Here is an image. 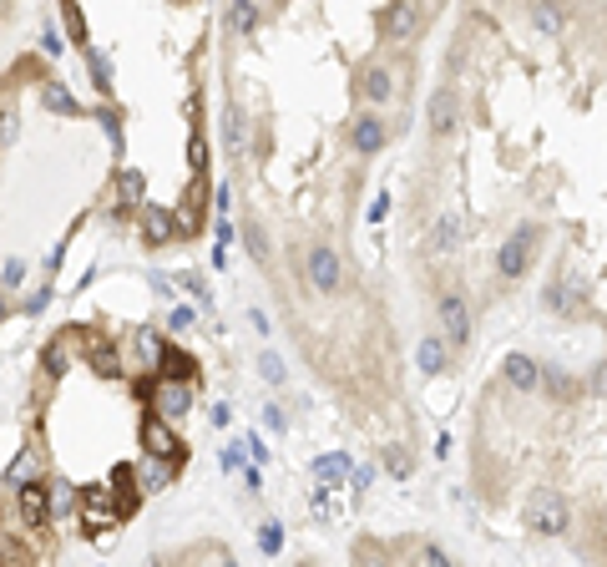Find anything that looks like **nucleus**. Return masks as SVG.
Segmentation results:
<instances>
[{"mask_svg":"<svg viewBox=\"0 0 607 567\" xmlns=\"http://www.w3.org/2000/svg\"><path fill=\"white\" fill-rule=\"evenodd\" d=\"M142 446H147L152 461H167V466H183L187 461V446L177 441V431L163 415H147V421H142Z\"/></svg>","mask_w":607,"mask_h":567,"instance_id":"f257e3e1","label":"nucleus"},{"mask_svg":"<svg viewBox=\"0 0 607 567\" xmlns=\"http://www.w3.org/2000/svg\"><path fill=\"white\" fill-rule=\"evenodd\" d=\"M537 239H542V229H537V223H521V229L506 239V249L496 253V269L506 273V279H521L527 263H531V243H537Z\"/></svg>","mask_w":607,"mask_h":567,"instance_id":"f03ea898","label":"nucleus"},{"mask_svg":"<svg viewBox=\"0 0 607 567\" xmlns=\"http://www.w3.org/2000/svg\"><path fill=\"white\" fill-rule=\"evenodd\" d=\"M81 517H87L91 532H107L122 522V502H112V487H81Z\"/></svg>","mask_w":607,"mask_h":567,"instance_id":"7ed1b4c3","label":"nucleus"},{"mask_svg":"<svg viewBox=\"0 0 607 567\" xmlns=\"http://www.w3.org/2000/svg\"><path fill=\"white\" fill-rule=\"evenodd\" d=\"M441 329H445V345H451V349H466V339H471L466 294H455V289H445V294H441Z\"/></svg>","mask_w":607,"mask_h":567,"instance_id":"20e7f679","label":"nucleus"},{"mask_svg":"<svg viewBox=\"0 0 607 567\" xmlns=\"http://www.w3.org/2000/svg\"><path fill=\"white\" fill-rule=\"evenodd\" d=\"M147 401H152V415H163V421H183V415L193 411V390L177 385V380L147 385Z\"/></svg>","mask_w":607,"mask_h":567,"instance_id":"39448f33","label":"nucleus"},{"mask_svg":"<svg viewBox=\"0 0 607 567\" xmlns=\"http://www.w3.org/2000/svg\"><path fill=\"white\" fill-rule=\"evenodd\" d=\"M177 233H183V223H177V213H173V208H163V203H147V208H142V239H147L152 249L173 243Z\"/></svg>","mask_w":607,"mask_h":567,"instance_id":"423d86ee","label":"nucleus"},{"mask_svg":"<svg viewBox=\"0 0 607 567\" xmlns=\"http://www.w3.org/2000/svg\"><path fill=\"white\" fill-rule=\"evenodd\" d=\"M531 532H567V502L557 497V491H547V497H537V507H531Z\"/></svg>","mask_w":607,"mask_h":567,"instance_id":"0eeeda50","label":"nucleus"},{"mask_svg":"<svg viewBox=\"0 0 607 567\" xmlns=\"http://www.w3.org/2000/svg\"><path fill=\"white\" fill-rule=\"evenodd\" d=\"M425 117H431V132H435V137H445V132L461 127V107H455V91H451V87L431 91V107H425Z\"/></svg>","mask_w":607,"mask_h":567,"instance_id":"6e6552de","label":"nucleus"},{"mask_svg":"<svg viewBox=\"0 0 607 567\" xmlns=\"http://www.w3.org/2000/svg\"><path fill=\"white\" fill-rule=\"evenodd\" d=\"M349 147L355 153H379L385 147V117H375V112H365V117H355V127H349Z\"/></svg>","mask_w":607,"mask_h":567,"instance_id":"1a4fd4ad","label":"nucleus"},{"mask_svg":"<svg viewBox=\"0 0 607 567\" xmlns=\"http://www.w3.org/2000/svg\"><path fill=\"white\" fill-rule=\"evenodd\" d=\"M309 284H314L319 294H335V289H339V259H335V249H309Z\"/></svg>","mask_w":607,"mask_h":567,"instance_id":"9d476101","label":"nucleus"},{"mask_svg":"<svg viewBox=\"0 0 607 567\" xmlns=\"http://www.w3.org/2000/svg\"><path fill=\"white\" fill-rule=\"evenodd\" d=\"M203 203H208V177H193V183H187L183 208H177V223H183V233H197V229H203Z\"/></svg>","mask_w":607,"mask_h":567,"instance_id":"9b49d317","label":"nucleus"},{"mask_svg":"<svg viewBox=\"0 0 607 567\" xmlns=\"http://www.w3.org/2000/svg\"><path fill=\"white\" fill-rule=\"evenodd\" d=\"M157 370H163V380L187 385V380H193V355L177 349V345H163V349H157Z\"/></svg>","mask_w":607,"mask_h":567,"instance_id":"f8f14e48","label":"nucleus"},{"mask_svg":"<svg viewBox=\"0 0 607 567\" xmlns=\"http://www.w3.org/2000/svg\"><path fill=\"white\" fill-rule=\"evenodd\" d=\"M501 370H506V380L516 385V390H537V385H542V365L531 360V355H506Z\"/></svg>","mask_w":607,"mask_h":567,"instance_id":"ddd939ff","label":"nucleus"},{"mask_svg":"<svg viewBox=\"0 0 607 567\" xmlns=\"http://www.w3.org/2000/svg\"><path fill=\"white\" fill-rule=\"evenodd\" d=\"M46 512H51V497H46V487H36V481H21V517H26L31 527H41Z\"/></svg>","mask_w":607,"mask_h":567,"instance_id":"4468645a","label":"nucleus"},{"mask_svg":"<svg viewBox=\"0 0 607 567\" xmlns=\"http://www.w3.org/2000/svg\"><path fill=\"white\" fill-rule=\"evenodd\" d=\"M415 26H421V5L415 0H400V5L385 11V36H410Z\"/></svg>","mask_w":607,"mask_h":567,"instance_id":"2eb2a0df","label":"nucleus"},{"mask_svg":"<svg viewBox=\"0 0 607 567\" xmlns=\"http://www.w3.org/2000/svg\"><path fill=\"white\" fill-rule=\"evenodd\" d=\"M461 233H466V223H461V213H445L441 223L431 229V249H441V253H451L455 243H461Z\"/></svg>","mask_w":607,"mask_h":567,"instance_id":"dca6fc26","label":"nucleus"},{"mask_svg":"<svg viewBox=\"0 0 607 567\" xmlns=\"http://www.w3.org/2000/svg\"><path fill=\"white\" fill-rule=\"evenodd\" d=\"M359 91H365L369 102H385L395 91V81H390V71H385V66H365V71H359Z\"/></svg>","mask_w":607,"mask_h":567,"instance_id":"f3484780","label":"nucleus"},{"mask_svg":"<svg viewBox=\"0 0 607 567\" xmlns=\"http://www.w3.org/2000/svg\"><path fill=\"white\" fill-rule=\"evenodd\" d=\"M345 471H355V461H349L345 451H329V456H319V461H314V476L325 481V491L335 487V481H345Z\"/></svg>","mask_w":607,"mask_h":567,"instance_id":"a211bd4d","label":"nucleus"},{"mask_svg":"<svg viewBox=\"0 0 607 567\" xmlns=\"http://www.w3.org/2000/svg\"><path fill=\"white\" fill-rule=\"evenodd\" d=\"M415 365H421L425 375L445 370V339H441V335H425V339H421V349H415Z\"/></svg>","mask_w":607,"mask_h":567,"instance_id":"6ab92c4d","label":"nucleus"},{"mask_svg":"<svg viewBox=\"0 0 607 567\" xmlns=\"http://www.w3.org/2000/svg\"><path fill=\"white\" fill-rule=\"evenodd\" d=\"M117 198H122V208H147L142 203V173L137 167H122L117 173Z\"/></svg>","mask_w":607,"mask_h":567,"instance_id":"aec40b11","label":"nucleus"},{"mask_svg":"<svg viewBox=\"0 0 607 567\" xmlns=\"http://www.w3.org/2000/svg\"><path fill=\"white\" fill-rule=\"evenodd\" d=\"M173 471L177 466H167V461H147V466H142V491H163L167 481H173Z\"/></svg>","mask_w":607,"mask_h":567,"instance_id":"412c9836","label":"nucleus"},{"mask_svg":"<svg viewBox=\"0 0 607 567\" xmlns=\"http://www.w3.org/2000/svg\"><path fill=\"white\" fill-rule=\"evenodd\" d=\"M228 26H233V31H253V26H259V5H253V0H239V5L228 11Z\"/></svg>","mask_w":607,"mask_h":567,"instance_id":"4be33fe9","label":"nucleus"},{"mask_svg":"<svg viewBox=\"0 0 607 567\" xmlns=\"http://www.w3.org/2000/svg\"><path fill=\"white\" fill-rule=\"evenodd\" d=\"M187 163H193V177H208V137L203 132L187 137Z\"/></svg>","mask_w":607,"mask_h":567,"instance_id":"5701e85b","label":"nucleus"},{"mask_svg":"<svg viewBox=\"0 0 607 567\" xmlns=\"http://www.w3.org/2000/svg\"><path fill=\"white\" fill-rule=\"evenodd\" d=\"M542 385H547V395H552V401H567V395H572V380H567L557 365H542Z\"/></svg>","mask_w":607,"mask_h":567,"instance_id":"b1692460","label":"nucleus"},{"mask_svg":"<svg viewBox=\"0 0 607 567\" xmlns=\"http://www.w3.org/2000/svg\"><path fill=\"white\" fill-rule=\"evenodd\" d=\"M279 547H283V527L279 522H263L259 527V552L263 557H279Z\"/></svg>","mask_w":607,"mask_h":567,"instance_id":"393cba45","label":"nucleus"},{"mask_svg":"<svg viewBox=\"0 0 607 567\" xmlns=\"http://www.w3.org/2000/svg\"><path fill=\"white\" fill-rule=\"evenodd\" d=\"M385 471H390V476H410V451L405 446H385Z\"/></svg>","mask_w":607,"mask_h":567,"instance_id":"a878e982","label":"nucleus"},{"mask_svg":"<svg viewBox=\"0 0 607 567\" xmlns=\"http://www.w3.org/2000/svg\"><path fill=\"white\" fill-rule=\"evenodd\" d=\"M61 21H66V31H71L76 46H87V16L76 11V5H61Z\"/></svg>","mask_w":607,"mask_h":567,"instance_id":"bb28decb","label":"nucleus"},{"mask_svg":"<svg viewBox=\"0 0 607 567\" xmlns=\"http://www.w3.org/2000/svg\"><path fill=\"white\" fill-rule=\"evenodd\" d=\"M223 132H228V147L239 153V147H243V117H239V107H223Z\"/></svg>","mask_w":607,"mask_h":567,"instance_id":"cd10ccee","label":"nucleus"},{"mask_svg":"<svg viewBox=\"0 0 607 567\" xmlns=\"http://www.w3.org/2000/svg\"><path fill=\"white\" fill-rule=\"evenodd\" d=\"M87 66H91V81H97V91H112V66H107V56L87 51Z\"/></svg>","mask_w":607,"mask_h":567,"instance_id":"c85d7f7f","label":"nucleus"},{"mask_svg":"<svg viewBox=\"0 0 607 567\" xmlns=\"http://www.w3.org/2000/svg\"><path fill=\"white\" fill-rule=\"evenodd\" d=\"M46 107L66 112V117H76V112H81V107H76V97H71V91H61V87H46Z\"/></svg>","mask_w":607,"mask_h":567,"instance_id":"c756f323","label":"nucleus"},{"mask_svg":"<svg viewBox=\"0 0 607 567\" xmlns=\"http://www.w3.org/2000/svg\"><path fill=\"white\" fill-rule=\"evenodd\" d=\"M263 380H269V385H283V360H279V355H273V349H263Z\"/></svg>","mask_w":607,"mask_h":567,"instance_id":"7c9ffc66","label":"nucleus"},{"mask_svg":"<svg viewBox=\"0 0 607 567\" xmlns=\"http://www.w3.org/2000/svg\"><path fill=\"white\" fill-rule=\"evenodd\" d=\"M243 451H249L243 441H239V446H223V456H218V461H223V476H228V471H239V466H243Z\"/></svg>","mask_w":607,"mask_h":567,"instance_id":"2f4dec72","label":"nucleus"},{"mask_svg":"<svg viewBox=\"0 0 607 567\" xmlns=\"http://www.w3.org/2000/svg\"><path fill=\"white\" fill-rule=\"evenodd\" d=\"M101 127H107L112 147H117V153H122V117H117V112H101Z\"/></svg>","mask_w":607,"mask_h":567,"instance_id":"473e14b6","label":"nucleus"},{"mask_svg":"<svg viewBox=\"0 0 607 567\" xmlns=\"http://www.w3.org/2000/svg\"><path fill=\"white\" fill-rule=\"evenodd\" d=\"M243 243H249L253 259H263V233H259V223H243Z\"/></svg>","mask_w":607,"mask_h":567,"instance_id":"72a5a7b5","label":"nucleus"},{"mask_svg":"<svg viewBox=\"0 0 607 567\" xmlns=\"http://www.w3.org/2000/svg\"><path fill=\"white\" fill-rule=\"evenodd\" d=\"M542 305H547V309H567V284H552V289H542Z\"/></svg>","mask_w":607,"mask_h":567,"instance_id":"f704fd0d","label":"nucleus"},{"mask_svg":"<svg viewBox=\"0 0 607 567\" xmlns=\"http://www.w3.org/2000/svg\"><path fill=\"white\" fill-rule=\"evenodd\" d=\"M0 279H5V289H16V284H21V259H5V269H0Z\"/></svg>","mask_w":607,"mask_h":567,"instance_id":"c9c22d12","label":"nucleus"},{"mask_svg":"<svg viewBox=\"0 0 607 567\" xmlns=\"http://www.w3.org/2000/svg\"><path fill=\"white\" fill-rule=\"evenodd\" d=\"M71 502H81V497H71V487H56L51 491V512H66Z\"/></svg>","mask_w":607,"mask_h":567,"instance_id":"e433bc0d","label":"nucleus"},{"mask_svg":"<svg viewBox=\"0 0 607 567\" xmlns=\"http://www.w3.org/2000/svg\"><path fill=\"white\" fill-rule=\"evenodd\" d=\"M531 21H537V26H547V31H557V26H562V16H557V11H547V5H537V11H531Z\"/></svg>","mask_w":607,"mask_h":567,"instance_id":"4c0bfd02","label":"nucleus"},{"mask_svg":"<svg viewBox=\"0 0 607 567\" xmlns=\"http://www.w3.org/2000/svg\"><path fill=\"white\" fill-rule=\"evenodd\" d=\"M187 325H193V309L177 305V309H173V319H167V329H187Z\"/></svg>","mask_w":607,"mask_h":567,"instance_id":"58836bf2","label":"nucleus"},{"mask_svg":"<svg viewBox=\"0 0 607 567\" xmlns=\"http://www.w3.org/2000/svg\"><path fill=\"white\" fill-rule=\"evenodd\" d=\"M425 567H451V557H445L435 542H425Z\"/></svg>","mask_w":607,"mask_h":567,"instance_id":"ea45409f","label":"nucleus"},{"mask_svg":"<svg viewBox=\"0 0 607 567\" xmlns=\"http://www.w3.org/2000/svg\"><path fill=\"white\" fill-rule=\"evenodd\" d=\"M243 446H249L253 461H269V446H263V436H243Z\"/></svg>","mask_w":607,"mask_h":567,"instance_id":"a19ab883","label":"nucleus"},{"mask_svg":"<svg viewBox=\"0 0 607 567\" xmlns=\"http://www.w3.org/2000/svg\"><path fill=\"white\" fill-rule=\"evenodd\" d=\"M41 51H46V56H61V36L46 31V36H41Z\"/></svg>","mask_w":607,"mask_h":567,"instance_id":"79ce46f5","label":"nucleus"},{"mask_svg":"<svg viewBox=\"0 0 607 567\" xmlns=\"http://www.w3.org/2000/svg\"><path fill=\"white\" fill-rule=\"evenodd\" d=\"M228 421H233V411H228V405H223V401H218V405H213V425H218V431H223V425H228Z\"/></svg>","mask_w":607,"mask_h":567,"instance_id":"37998d69","label":"nucleus"},{"mask_svg":"<svg viewBox=\"0 0 607 567\" xmlns=\"http://www.w3.org/2000/svg\"><path fill=\"white\" fill-rule=\"evenodd\" d=\"M263 421H269L273 431H279V425H283V411H279V405H263Z\"/></svg>","mask_w":607,"mask_h":567,"instance_id":"c03bdc74","label":"nucleus"},{"mask_svg":"<svg viewBox=\"0 0 607 567\" xmlns=\"http://www.w3.org/2000/svg\"><path fill=\"white\" fill-rule=\"evenodd\" d=\"M369 481H375V471H369V466H355V487H359V491H365V487H369Z\"/></svg>","mask_w":607,"mask_h":567,"instance_id":"a18cd8bd","label":"nucleus"},{"mask_svg":"<svg viewBox=\"0 0 607 567\" xmlns=\"http://www.w3.org/2000/svg\"><path fill=\"white\" fill-rule=\"evenodd\" d=\"M223 567H239V562H233V557H223Z\"/></svg>","mask_w":607,"mask_h":567,"instance_id":"49530a36","label":"nucleus"}]
</instances>
